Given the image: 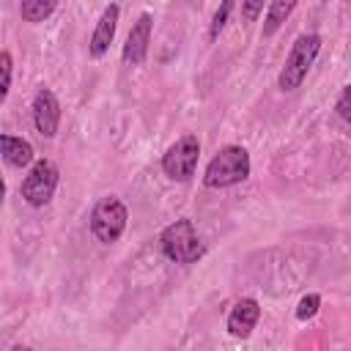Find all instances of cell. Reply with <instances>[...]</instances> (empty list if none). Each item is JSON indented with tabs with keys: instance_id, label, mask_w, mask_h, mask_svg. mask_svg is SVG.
I'll return each instance as SVG.
<instances>
[{
	"instance_id": "cell-15",
	"label": "cell",
	"mask_w": 351,
	"mask_h": 351,
	"mask_svg": "<svg viewBox=\"0 0 351 351\" xmlns=\"http://www.w3.org/2000/svg\"><path fill=\"white\" fill-rule=\"evenodd\" d=\"M0 71H3L0 101H5V99H8V90H11V77H14V60H11V52H8V49L0 52Z\"/></svg>"
},
{
	"instance_id": "cell-4",
	"label": "cell",
	"mask_w": 351,
	"mask_h": 351,
	"mask_svg": "<svg viewBox=\"0 0 351 351\" xmlns=\"http://www.w3.org/2000/svg\"><path fill=\"white\" fill-rule=\"evenodd\" d=\"M126 219H129V211H126L123 200L115 195H104L96 200V206L90 211V233L96 236V241L112 244L123 236Z\"/></svg>"
},
{
	"instance_id": "cell-6",
	"label": "cell",
	"mask_w": 351,
	"mask_h": 351,
	"mask_svg": "<svg viewBox=\"0 0 351 351\" xmlns=\"http://www.w3.org/2000/svg\"><path fill=\"white\" fill-rule=\"evenodd\" d=\"M197 159H200V140L197 134L186 132L162 154V170L170 181H189L197 170Z\"/></svg>"
},
{
	"instance_id": "cell-8",
	"label": "cell",
	"mask_w": 351,
	"mask_h": 351,
	"mask_svg": "<svg viewBox=\"0 0 351 351\" xmlns=\"http://www.w3.org/2000/svg\"><path fill=\"white\" fill-rule=\"evenodd\" d=\"M151 30H154V16L151 14H140L137 22L132 25L126 44H123V60L129 66H140L148 58V44H151Z\"/></svg>"
},
{
	"instance_id": "cell-18",
	"label": "cell",
	"mask_w": 351,
	"mask_h": 351,
	"mask_svg": "<svg viewBox=\"0 0 351 351\" xmlns=\"http://www.w3.org/2000/svg\"><path fill=\"white\" fill-rule=\"evenodd\" d=\"M263 3L266 0H241V19L244 22H255L263 11Z\"/></svg>"
},
{
	"instance_id": "cell-3",
	"label": "cell",
	"mask_w": 351,
	"mask_h": 351,
	"mask_svg": "<svg viewBox=\"0 0 351 351\" xmlns=\"http://www.w3.org/2000/svg\"><path fill=\"white\" fill-rule=\"evenodd\" d=\"M159 247L165 252L167 261L173 263H195L197 258H203V241L195 233L192 219H176L170 222L162 233H159Z\"/></svg>"
},
{
	"instance_id": "cell-17",
	"label": "cell",
	"mask_w": 351,
	"mask_h": 351,
	"mask_svg": "<svg viewBox=\"0 0 351 351\" xmlns=\"http://www.w3.org/2000/svg\"><path fill=\"white\" fill-rule=\"evenodd\" d=\"M335 112H337L340 121H346V123L351 126V85H346V88L340 90V96H337V101H335Z\"/></svg>"
},
{
	"instance_id": "cell-16",
	"label": "cell",
	"mask_w": 351,
	"mask_h": 351,
	"mask_svg": "<svg viewBox=\"0 0 351 351\" xmlns=\"http://www.w3.org/2000/svg\"><path fill=\"white\" fill-rule=\"evenodd\" d=\"M318 307H321V296H318V293H307V296L299 299L296 318H299V321H307V318H313V315L318 313Z\"/></svg>"
},
{
	"instance_id": "cell-12",
	"label": "cell",
	"mask_w": 351,
	"mask_h": 351,
	"mask_svg": "<svg viewBox=\"0 0 351 351\" xmlns=\"http://www.w3.org/2000/svg\"><path fill=\"white\" fill-rule=\"evenodd\" d=\"M299 0H269V8H266V19H263V38H271L282 25L285 19L293 14Z\"/></svg>"
},
{
	"instance_id": "cell-10",
	"label": "cell",
	"mask_w": 351,
	"mask_h": 351,
	"mask_svg": "<svg viewBox=\"0 0 351 351\" xmlns=\"http://www.w3.org/2000/svg\"><path fill=\"white\" fill-rule=\"evenodd\" d=\"M118 16H121V8H118L115 3H110V5L101 11V16H99V22H96V27H93V36H90V41H88V52H90L93 58L107 55L112 38H115Z\"/></svg>"
},
{
	"instance_id": "cell-9",
	"label": "cell",
	"mask_w": 351,
	"mask_h": 351,
	"mask_svg": "<svg viewBox=\"0 0 351 351\" xmlns=\"http://www.w3.org/2000/svg\"><path fill=\"white\" fill-rule=\"evenodd\" d=\"M258 318H261V304H258L252 296H244V299H239V302L230 307V313H228V332H230L233 337H241V340H244V337L252 335Z\"/></svg>"
},
{
	"instance_id": "cell-13",
	"label": "cell",
	"mask_w": 351,
	"mask_h": 351,
	"mask_svg": "<svg viewBox=\"0 0 351 351\" xmlns=\"http://www.w3.org/2000/svg\"><path fill=\"white\" fill-rule=\"evenodd\" d=\"M55 5H58V0H22L19 3V14H22L25 22L36 25V22H44L55 11Z\"/></svg>"
},
{
	"instance_id": "cell-11",
	"label": "cell",
	"mask_w": 351,
	"mask_h": 351,
	"mask_svg": "<svg viewBox=\"0 0 351 351\" xmlns=\"http://www.w3.org/2000/svg\"><path fill=\"white\" fill-rule=\"evenodd\" d=\"M0 148H3V159L11 167H27L36 159L33 145L22 137H14V134H0Z\"/></svg>"
},
{
	"instance_id": "cell-7",
	"label": "cell",
	"mask_w": 351,
	"mask_h": 351,
	"mask_svg": "<svg viewBox=\"0 0 351 351\" xmlns=\"http://www.w3.org/2000/svg\"><path fill=\"white\" fill-rule=\"evenodd\" d=\"M33 126L44 140H52L60 126V101L49 88H41L33 96Z\"/></svg>"
},
{
	"instance_id": "cell-2",
	"label": "cell",
	"mask_w": 351,
	"mask_h": 351,
	"mask_svg": "<svg viewBox=\"0 0 351 351\" xmlns=\"http://www.w3.org/2000/svg\"><path fill=\"white\" fill-rule=\"evenodd\" d=\"M318 52H321V36L318 33H302L293 41V47H291V52H288V58L280 69V77H277V85H280L282 93H291L304 82V77H307L310 66L315 63Z\"/></svg>"
},
{
	"instance_id": "cell-5",
	"label": "cell",
	"mask_w": 351,
	"mask_h": 351,
	"mask_svg": "<svg viewBox=\"0 0 351 351\" xmlns=\"http://www.w3.org/2000/svg\"><path fill=\"white\" fill-rule=\"evenodd\" d=\"M58 184H60V170H58V165L49 162V159H36L33 167L27 170V176L22 178V184H19V195L25 197L27 206L44 208V206L52 200Z\"/></svg>"
},
{
	"instance_id": "cell-14",
	"label": "cell",
	"mask_w": 351,
	"mask_h": 351,
	"mask_svg": "<svg viewBox=\"0 0 351 351\" xmlns=\"http://www.w3.org/2000/svg\"><path fill=\"white\" fill-rule=\"evenodd\" d=\"M233 8H236V0H222V3H219V8H217L214 16H211V25H208V38H211V41H217V36H219L222 27L228 25Z\"/></svg>"
},
{
	"instance_id": "cell-1",
	"label": "cell",
	"mask_w": 351,
	"mask_h": 351,
	"mask_svg": "<svg viewBox=\"0 0 351 351\" xmlns=\"http://www.w3.org/2000/svg\"><path fill=\"white\" fill-rule=\"evenodd\" d=\"M250 151L244 145H225L217 151V156L206 165L203 186L208 189H225L233 184H241L250 176Z\"/></svg>"
}]
</instances>
